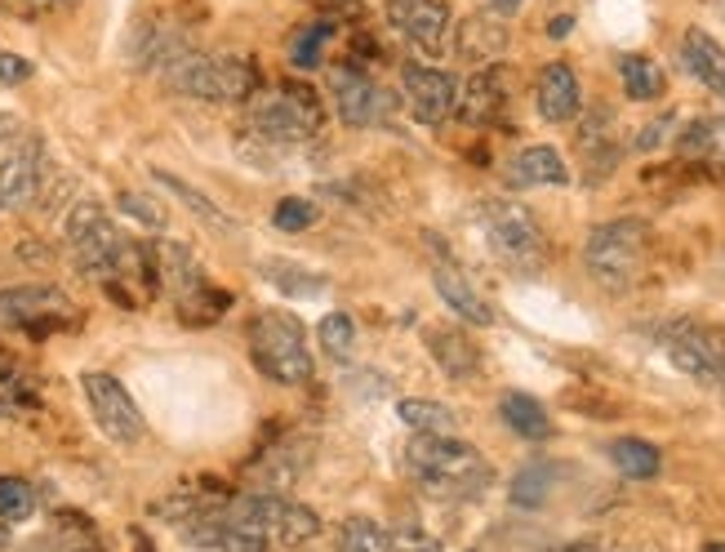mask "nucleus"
<instances>
[{
  "label": "nucleus",
  "mask_w": 725,
  "mask_h": 552,
  "mask_svg": "<svg viewBox=\"0 0 725 552\" xmlns=\"http://www.w3.org/2000/svg\"><path fill=\"white\" fill-rule=\"evenodd\" d=\"M320 534V517L307 503H294L285 494L258 490L227 499L223 512V539L218 552H272V548H303Z\"/></svg>",
  "instance_id": "1"
},
{
  "label": "nucleus",
  "mask_w": 725,
  "mask_h": 552,
  "mask_svg": "<svg viewBox=\"0 0 725 552\" xmlns=\"http://www.w3.org/2000/svg\"><path fill=\"white\" fill-rule=\"evenodd\" d=\"M406 463L415 472V481L437 494V499H468L481 494L490 485V463L481 450H472L459 437H415V446L406 450Z\"/></svg>",
  "instance_id": "2"
},
{
  "label": "nucleus",
  "mask_w": 725,
  "mask_h": 552,
  "mask_svg": "<svg viewBox=\"0 0 725 552\" xmlns=\"http://www.w3.org/2000/svg\"><path fill=\"white\" fill-rule=\"evenodd\" d=\"M249 357H254L258 375L280 384V388H303L316 375L303 321L294 313H280V308L276 313H258L249 321Z\"/></svg>",
  "instance_id": "3"
},
{
  "label": "nucleus",
  "mask_w": 725,
  "mask_h": 552,
  "mask_svg": "<svg viewBox=\"0 0 725 552\" xmlns=\"http://www.w3.org/2000/svg\"><path fill=\"white\" fill-rule=\"evenodd\" d=\"M165 85H174L187 99H205V103H245L258 90V72L249 59L241 54H183L174 68L161 72Z\"/></svg>",
  "instance_id": "4"
},
{
  "label": "nucleus",
  "mask_w": 725,
  "mask_h": 552,
  "mask_svg": "<svg viewBox=\"0 0 725 552\" xmlns=\"http://www.w3.org/2000/svg\"><path fill=\"white\" fill-rule=\"evenodd\" d=\"M645 258H650V223L641 218L601 223L583 245V263L605 290H627L645 272Z\"/></svg>",
  "instance_id": "5"
},
{
  "label": "nucleus",
  "mask_w": 725,
  "mask_h": 552,
  "mask_svg": "<svg viewBox=\"0 0 725 552\" xmlns=\"http://www.w3.org/2000/svg\"><path fill=\"white\" fill-rule=\"evenodd\" d=\"M254 130L272 143H307L325 130V108L312 85L280 81L263 99H254Z\"/></svg>",
  "instance_id": "6"
},
{
  "label": "nucleus",
  "mask_w": 725,
  "mask_h": 552,
  "mask_svg": "<svg viewBox=\"0 0 725 552\" xmlns=\"http://www.w3.org/2000/svg\"><path fill=\"white\" fill-rule=\"evenodd\" d=\"M76 326V308L59 286H14L0 290V330H23L32 339H50L54 330Z\"/></svg>",
  "instance_id": "7"
},
{
  "label": "nucleus",
  "mask_w": 725,
  "mask_h": 552,
  "mask_svg": "<svg viewBox=\"0 0 725 552\" xmlns=\"http://www.w3.org/2000/svg\"><path fill=\"white\" fill-rule=\"evenodd\" d=\"M121 232L116 223L108 218L103 205L94 201H81L72 214H68V249L76 258V267L85 276H94V282H112V272H116V258H121Z\"/></svg>",
  "instance_id": "8"
},
{
  "label": "nucleus",
  "mask_w": 725,
  "mask_h": 552,
  "mask_svg": "<svg viewBox=\"0 0 725 552\" xmlns=\"http://www.w3.org/2000/svg\"><path fill=\"white\" fill-rule=\"evenodd\" d=\"M486 236L499 258H508L517 272L543 267V227L521 201H494L486 205Z\"/></svg>",
  "instance_id": "9"
},
{
  "label": "nucleus",
  "mask_w": 725,
  "mask_h": 552,
  "mask_svg": "<svg viewBox=\"0 0 725 552\" xmlns=\"http://www.w3.org/2000/svg\"><path fill=\"white\" fill-rule=\"evenodd\" d=\"M81 392L90 401V415L94 423L116 441V446H139L147 437V423H143V410L134 406V397L103 370H85L81 375Z\"/></svg>",
  "instance_id": "10"
},
{
  "label": "nucleus",
  "mask_w": 725,
  "mask_h": 552,
  "mask_svg": "<svg viewBox=\"0 0 725 552\" xmlns=\"http://www.w3.org/2000/svg\"><path fill=\"white\" fill-rule=\"evenodd\" d=\"M329 90H334L338 121H343V125H351V130L388 125V121H392V112H397V99H392L384 85H375L366 72H356V68H334Z\"/></svg>",
  "instance_id": "11"
},
{
  "label": "nucleus",
  "mask_w": 725,
  "mask_h": 552,
  "mask_svg": "<svg viewBox=\"0 0 725 552\" xmlns=\"http://www.w3.org/2000/svg\"><path fill=\"white\" fill-rule=\"evenodd\" d=\"M41 187V143L28 134H14L0 143V209L32 205Z\"/></svg>",
  "instance_id": "12"
},
{
  "label": "nucleus",
  "mask_w": 725,
  "mask_h": 552,
  "mask_svg": "<svg viewBox=\"0 0 725 552\" xmlns=\"http://www.w3.org/2000/svg\"><path fill=\"white\" fill-rule=\"evenodd\" d=\"M388 23L419 50L441 54L450 41V6L446 0H388Z\"/></svg>",
  "instance_id": "13"
},
{
  "label": "nucleus",
  "mask_w": 725,
  "mask_h": 552,
  "mask_svg": "<svg viewBox=\"0 0 725 552\" xmlns=\"http://www.w3.org/2000/svg\"><path fill=\"white\" fill-rule=\"evenodd\" d=\"M401 85H406V99H410V108H415V116L423 125H441V121H450L459 112V81L437 72V68L406 63Z\"/></svg>",
  "instance_id": "14"
},
{
  "label": "nucleus",
  "mask_w": 725,
  "mask_h": 552,
  "mask_svg": "<svg viewBox=\"0 0 725 552\" xmlns=\"http://www.w3.org/2000/svg\"><path fill=\"white\" fill-rule=\"evenodd\" d=\"M512 72L508 68H486V72H477L463 90H459V116L468 121V125H494L499 121V112L508 108V99H512Z\"/></svg>",
  "instance_id": "15"
},
{
  "label": "nucleus",
  "mask_w": 725,
  "mask_h": 552,
  "mask_svg": "<svg viewBox=\"0 0 725 552\" xmlns=\"http://www.w3.org/2000/svg\"><path fill=\"white\" fill-rule=\"evenodd\" d=\"M663 352L681 375L698 384H716V339L703 335L698 326H672L663 335Z\"/></svg>",
  "instance_id": "16"
},
{
  "label": "nucleus",
  "mask_w": 725,
  "mask_h": 552,
  "mask_svg": "<svg viewBox=\"0 0 725 552\" xmlns=\"http://www.w3.org/2000/svg\"><path fill=\"white\" fill-rule=\"evenodd\" d=\"M534 103H539V116L548 125H565L579 116V76L570 63H548L539 72V85H534Z\"/></svg>",
  "instance_id": "17"
},
{
  "label": "nucleus",
  "mask_w": 725,
  "mask_h": 552,
  "mask_svg": "<svg viewBox=\"0 0 725 552\" xmlns=\"http://www.w3.org/2000/svg\"><path fill=\"white\" fill-rule=\"evenodd\" d=\"M432 282H437V295L450 304V313H459L468 326H494V308L468 286V276L455 263H437Z\"/></svg>",
  "instance_id": "18"
},
{
  "label": "nucleus",
  "mask_w": 725,
  "mask_h": 552,
  "mask_svg": "<svg viewBox=\"0 0 725 552\" xmlns=\"http://www.w3.org/2000/svg\"><path fill=\"white\" fill-rule=\"evenodd\" d=\"M428 352H432V361H437L450 379H459V384L481 375V352H477V344H472L463 330L432 326V330H428Z\"/></svg>",
  "instance_id": "19"
},
{
  "label": "nucleus",
  "mask_w": 725,
  "mask_h": 552,
  "mask_svg": "<svg viewBox=\"0 0 725 552\" xmlns=\"http://www.w3.org/2000/svg\"><path fill=\"white\" fill-rule=\"evenodd\" d=\"M455 50L468 63H494L508 50V28L499 19H490V14H468L459 23V32H455Z\"/></svg>",
  "instance_id": "20"
},
{
  "label": "nucleus",
  "mask_w": 725,
  "mask_h": 552,
  "mask_svg": "<svg viewBox=\"0 0 725 552\" xmlns=\"http://www.w3.org/2000/svg\"><path fill=\"white\" fill-rule=\"evenodd\" d=\"M579 147L588 152V178H605L614 165H619V143H614V116L605 108L588 112L583 116V130H579Z\"/></svg>",
  "instance_id": "21"
},
{
  "label": "nucleus",
  "mask_w": 725,
  "mask_h": 552,
  "mask_svg": "<svg viewBox=\"0 0 725 552\" xmlns=\"http://www.w3.org/2000/svg\"><path fill=\"white\" fill-rule=\"evenodd\" d=\"M681 59H685V68H690L712 94H725V45H716L703 28H690V32H685Z\"/></svg>",
  "instance_id": "22"
},
{
  "label": "nucleus",
  "mask_w": 725,
  "mask_h": 552,
  "mask_svg": "<svg viewBox=\"0 0 725 552\" xmlns=\"http://www.w3.org/2000/svg\"><path fill=\"white\" fill-rule=\"evenodd\" d=\"M570 178V170H565V161H561V152L556 147H525L512 165H508V183L512 187H543V183H565Z\"/></svg>",
  "instance_id": "23"
},
{
  "label": "nucleus",
  "mask_w": 725,
  "mask_h": 552,
  "mask_svg": "<svg viewBox=\"0 0 725 552\" xmlns=\"http://www.w3.org/2000/svg\"><path fill=\"white\" fill-rule=\"evenodd\" d=\"M37 406H41L37 379H32L23 366H14L6 352H0V419H23V415H32Z\"/></svg>",
  "instance_id": "24"
},
{
  "label": "nucleus",
  "mask_w": 725,
  "mask_h": 552,
  "mask_svg": "<svg viewBox=\"0 0 725 552\" xmlns=\"http://www.w3.org/2000/svg\"><path fill=\"white\" fill-rule=\"evenodd\" d=\"M499 415H503V423H508L517 437H525V441H548V437H552V415H548L543 401L530 397V392H503Z\"/></svg>",
  "instance_id": "25"
},
{
  "label": "nucleus",
  "mask_w": 725,
  "mask_h": 552,
  "mask_svg": "<svg viewBox=\"0 0 725 552\" xmlns=\"http://www.w3.org/2000/svg\"><path fill=\"white\" fill-rule=\"evenodd\" d=\"M397 415H401V423H406V428H415V432H423V437H450V432H455V423H459L450 406H441V401H423V397L401 401V406H397Z\"/></svg>",
  "instance_id": "26"
},
{
  "label": "nucleus",
  "mask_w": 725,
  "mask_h": 552,
  "mask_svg": "<svg viewBox=\"0 0 725 552\" xmlns=\"http://www.w3.org/2000/svg\"><path fill=\"white\" fill-rule=\"evenodd\" d=\"M619 76H623L627 99H636V103H654L663 94V68L654 59H645V54H627L619 63Z\"/></svg>",
  "instance_id": "27"
},
{
  "label": "nucleus",
  "mask_w": 725,
  "mask_h": 552,
  "mask_svg": "<svg viewBox=\"0 0 725 552\" xmlns=\"http://www.w3.org/2000/svg\"><path fill=\"white\" fill-rule=\"evenodd\" d=\"M338 552H401V543L370 517H351L343 521V534H338Z\"/></svg>",
  "instance_id": "28"
},
{
  "label": "nucleus",
  "mask_w": 725,
  "mask_h": 552,
  "mask_svg": "<svg viewBox=\"0 0 725 552\" xmlns=\"http://www.w3.org/2000/svg\"><path fill=\"white\" fill-rule=\"evenodd\" d=\"M610 459H614V468H619L623 477H632V481L658 477V450H654L650 441H641V437L614 441V446H610Z\"/></svg>",
  "instance_id": "29"
},
{
  "label": "nucleus",
  "mask_w": 725,
  "mask_h": 552,
  "mask_svg": "<svg viewBox=\"0 0 725 552\" xmlns=\"http://www.w3.org/2000/svg\"><path fill=\"white\" fill-rule=\"evenodd\" d=\"M156 183H161L165 192H174V196H178V201H183V205H187L192 214H201L205 223H214L218 232H232V218H227V214H223V209H218V205H214L210 196H201L196 187H187L183 178H174V174H165V170H156Z\"/></svg>",
  "instance_id": "30"
},
{
  "label": "nucleus",
  "mask_w": 725,
  "mask_h": 552,
  "mask_svg": "<svg viewBox=\"0 0 725 552\" xmlns=\"http://www.w3.org/2000/svg\"><path fill=\"white\" fill-rule=\"evenodd\" d=\"M316 339H320L325 357H334V361H347V357L356 352V321H351L347 313H329V317H320V326H316Z\"/></svg>",
  "instance_id": "31"
},
{
  "label": "nucleus",
  "mask_w": 725,
  "mask_h": 552,
  "mask_svg": "<svg viewBox=\"0 0 725 552\" xmlns=\"http://www.w3.org/2000/svg\"><path fill=\"white\" fill-rule=\"evenodd\" d=\"M685 156H716V161H725V116H716V121H694L685 134H681V143H676Z\"/></svg>",
  "instance_id": "32"
},
{
  "label": "nucleus",
  "mask_w": 725,
  "mask_h": 552,
  "mask_svg": "<svg viewBox=\"0 0 725 552\" xmlns=\"http://www.w3.org/2000/svg\"><path fill=\"white\" fill-rule=\"evenodd\" d=\"M552 477H556L552 463H530V468H521L517 481H512V503L539 508V503L548 499V490H552Z\"/></svg>",
  "instance_id": "33"
},
{
  "label": "nucleus",
  "mask_w": 725,
  "mask_h": 552,
  "mask_svg": "<svg viewBox=\"0 0 725 552\" xmlns=\"http://www.w3.org/2000/svg\"><path fill=\"white\" fill-rule=\"evenodd\" d=\"M37 508V494L23 477H0V521H23L32 517Z\"/></svg>",
  "instance_id": "34"
},
{
  "label": "nucleus",
  "mask_w": 725,
  "mask_h": 552,
  "mask_svg": "<svg viewBox=\"0 0 725 552\" xmlns=\"http://www.w3.org/2000/svg\"><path fill=\"white\" fill-rule=\"evenodd\" d=\"M329 37V23H312V28H298L289 37V63L294 68H316L320 63V45Z\"/></svg>",
  "instance_id": "35"
},
{
  "label": "nucleus",
  "mask_w": 725,
  "mask_h": 552,
  "mask_svg": "<svg viewBox=\"0 0 725 552\" xmlns=\"http://www.w3.org/2000/svg\"><path fill=\"white\" fill-rule=\"evenodd\" d=\"M272 223H276V232H307L316 223V205L307 196H285L272 209Z\"/></svg>",
  "instance_id": "36"
},
{
  "label": "nucleus",
  "mask_w": 725,
  "mask_h": 552,
  "mask_svg": "<svg viewBox=\"0 0 725 552\" xmlns=\"http://www.w3.org/2000/svg\"><path fill=\"white\" fill-rule=\"evenodd\" d=\"M116 205H121L130 218H139L143 227H156V232L165 227V205H161L156 196H143V192H121V196H116Z\"/></svg>",
  "instance_id": "37"
},
{
  "label": "nucleus",
  "mask_w": 725,
  "mask_h": 552,
  "mask_svg": "<svg viewBox=\"0 0 725 552\" xmlns=\"http://www.w3.org/2000/svg\"><path fill=\"white\" fill-rule=\"evenodd\" d=\"M32 76V63L28 59H19V54H0V81L6 85H23Z\"/></svg>",
  "instance_id": "38"
},
{
  "label": "nucleus",
  "mask_w": 725,
  "mask_h": 552,
  "mask_svg": "<svg viewBox=\"0 0 725 552\" xmlns=\"http://www.w3.org/2000/svg\"><path fill=\"white\" fill-rule=\"evenodd\" d=\"M672 125H676V112H667L663 121H650V130H645V134H636V147H641V152L658 147V143H663V139L672 134Z\"/></svg>",
  "instance_id": "39"
},
{
  "label": "nucleus",
  "mask_w": 725,
  "mask_h": 552,
  "mask_svg": "<svg viewBox=\"0 0 725 552\" xmlns=\"http://www.w3.org/2000/svg\"><path fill=\"white\" fill-rule=\"evenodd\" d=\"M19 6H28V10H72V6H81V0H19Z\"/></svg>",
  "instance_id": "40"
},
{
  "label": "nucleus",
  "mask_w": 725,
  "mask_h": 552,
  "mask_svg": "<svg viewBox=\"0 0 725 552\" xmlns=\"http://www.w3.org/2000/svg\"><path fill=\"white\" fill-rule=\"evenodd\" d=\"M570 28H574V19H570V14H556V19L548 23V37H556V41H561V37H570Z\"/></svg>",
  "instance_id": "41"
},
{
  "label": "nucleus",
  "mask_w": 725,
  "mask_h": 552,
  "mask_svg": "<svg viewBox=\"0 0 725 552\" xmlns=\"http://www.w3.org/2000/svg\"><path fill=\"white\" fill-rule=\"evenodd\" d=\"M716 384L725 388V339H716Z\"/></svg>",
  "instance_id": "42"
},
{
  "label": "nucleus",
  "mask_w": 725,
  "mask_h": 552,
  "mask_svg": "<svg viewBox=\"0 0 725 552\" xmlns=\"http://www.w3.org/2000/svg\"><path fill=\"white\" fill-rule=\"evenodd\" d=\"M490 6H494L499 14H512V10H521V0H490Z\"/></svg>",
  "instance_id": "43"
},
{
  "label": "nucleus",
  "mask_w": 725,
  "mask_h": 552,
  "mask_svg": "<svg viewBox=\"0 0 725 552\" xmlns=\"http://www.w3.org/2000/svg\"><path fill=\"white\" fill-rule=\"evenodd\" d=\"M561 552H601L596 543H570V548H561Z\"/></svg>",
  "instance_id": "44"
},
{
  "label": "nucleus",
  "mask_w": 725,
  "mask_h": 552,
  "mask_svg": "<svg viewBox=\"0 0 725 552\" xmlns=\"http://www.w3.org/2000/svg\"><path fill=\"white\" fill-rule=\"evenodd\" d=\"M703 552H725V543H707V548H703Z\"/></svg>",
  "instance_id": "45"
},
{
  "label": "nucleus",
  "mask_w": 725,
  "mask_h": 552,
  "mask_svg": "<svg viewBox=\"0 0 725 552\" xmlns=\"http://www.w3.org/2000/svg\"><path fill=\"white\" fill-rule=\"evenodd\" d=\"M334 6H338V0H334ZM343 6H347V0H343Z\"/></svg>",
  "instance_id": "46"
}]
</instances>
